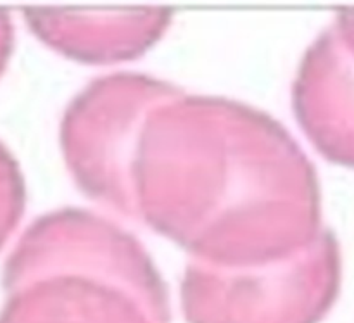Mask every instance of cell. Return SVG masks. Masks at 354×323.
Listing matches in <instances>:
<instances>
[{
    "label": "cell",
    "instance_id": "cell-1",
    "mask_svg": "<svg viewBox=\"0 0 354 323\" xmlns=\"http://www.w3.org/2000/svg\"><path fill=\"white\" fill-rule=\"evenodd\" d=\"M127 185V216L216 268L286 261L324 232L317 172L279 121L175 85L145 114Z\"/></svg>",
    "mask_w": 354,
    "mask_h": 323
},
{
    "label": "cell",
    "instance_id": "cell-2",
    "mask_svg": "<svg viewBox=\"0 0 354 323\" xmlns=\"http://www.w3.org/2000/svg\"><path fill=\"white\" fill-rule=\"evenodd\" d=\"M0 323H169L162 279L113 221L61 210L35 221L3 266Z\"/></svg>",
    "mask_w": 354,
    "mask_h": 323
},
{
    "label": "cell",
    "instance_id": "cell-3",
    "mask_svg": "<svg viewBox=\"0 0 354 323\" xmlns=\"http://www.w3.org/2000/svg\"><path fill=\"white\" fill-rule=\"evenodd\" d=\"M341 286V251L330 230L294 258L261 268L192 261L182 279L189 323H320Z\"/></svg>",
    "mask_w": 354,
    "mask_h": 323
},
{
    "label": "cell",
    "instance_id": "cell-4",
    "mask_svg": "<svg viewBox=\"0 0 354 323\" xmlns=\"http://www.w3.org/2000/svg\"><path fill=\"white\" fill-rule=\"evenodd\" d=\"M171 83L114 73L86 85L66 109L61 144L66 165L92 199L121 214L128 206V163L147 111Z\"/></svg>",
    "mask_w": 354,
    "mask_h": 323
},
{
    "label": "cell",
    "instance_id": "cell-5",
    "mask_svg": "<svg viewBox=\"0 0 354 323\" xmlns=\"http://www.w3.org/2000/svg\"><path fill=\"white\" fill-rule=\"evenodd\" d=\"M294 109L315 147L330 161L354 168V9L311 44L294 82Z\"/></svg>",
    "mask_w": 354,
    "mask_h": 323
},
{
    "label": "cell",
    "instance_id": "cell-6",
    "mask_svg": "<svg viewBox=\"0 0 354 323\" xmlns=\"http://www.w3.org/2000/svg\"><path fill=\"white\" fill-rule=\"evenodd\" d=\"M35 35L52 48L83 62L133 59L168 30L166 9H26Z\"/></svg>",
    "mask_w": 354,
    "mask_h": 323
},
{
    "label": "cell",
    "instance_id": "cell-7",
    "mask_svg": "<svg viewBox=\"0 0 354 323\" xmlns=\"http://www.w3.org/2000/svg\"><path fill=\"white\" fill-rule=\"evenodd\" d=\"M24 180L19 165L0 142V248L7 242L24 211Z\"/></svg>",
    "mask_w": 354,
    "mask_h": 323
},
{
    "label": "cell",
    "instance_id": "cell-8",
    "mask_svg": "<svg viewBox=\"0 0 354 323\" xmlns=\"http://www.w3.org/2000/svg\"><path fill=\"white\" fill-rule=\"evenodd\" d=\"M14 45V24L7 10L0 9V75L6 69Z\"/></svg>",
    "mask_w": 354,
    "mask_h": 323
}]
</instances>
